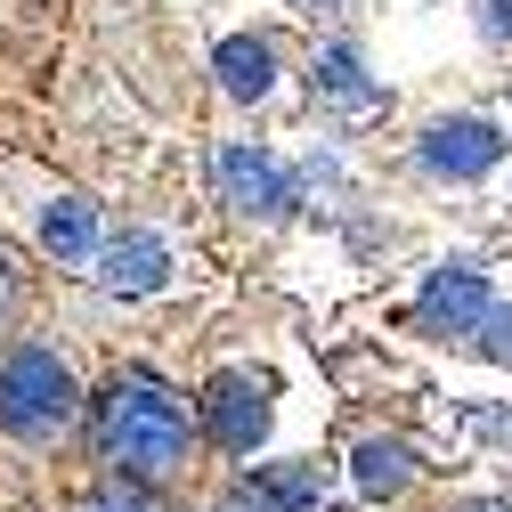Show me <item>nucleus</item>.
Instances as JSON below:
<instances>
[{
    "label": "nucleus",
    "instance_id": "13",
    "mask_svg": "<svg viewBox=\"0 0 512 512\" xmlns=\"http://www.w3.org/2000/svg\"><path fill=\"white\" fill-rule=\"evenodd\" d=\"M472 342H480L496 366H512V309H504V301H488V317L472 326Z\"/></svg>",
    "mask_w": 512,
    "mask_h": 512
},
{
    "label": "nucleus",
    "instance_id": "5",
    "mask_svg": "<svg viewBox=\"0 0 512 512\" xmlns=\"http://www.w3.org/2000/svg\"><path fill=\"white\" fill-rule=\"evenodd\" d=\"M212 179H220V204H236L244 220H277V212L293 204L285 163H277V155H261V147H220Z\"/></svg>",
    "mask_w": 512,
    "mask_h": 512
},
{
    "label": "nucleus",
    "instance_id": "17",
    "mask_svg": "<svg viewBox=\"0 0 512 512\" xmlns=\"http://www.w3.org/2000/svg\"><path fill=\"white\" fill-rule=\"evenodd\" d=\"M480 512H512V504H480Z\"/></svg>",
    "mask_w": 512,
    "mask_h": 512
},
{
    "label": "nucleus",
    "instance_id": "6",
    "mask_svg": "<svg viewBox=\"0 0 512 512\" xmlns=\"http://www.w3.org/2000/svg\"><path fill=\"white\" fill-rule=\"evenodd\" d=\"M480 317H488V277L480 269H431V285L415 293V326L423 334H472L480 326Z\"/></svg>",
    "mask_w": 512,
    "mask_h": 512
},
{
    "label": "nucleus",
    "instance_id": "4",
    "mask_svg": "<svg viewBox=\"0 0 512 512\" xmlns=\"http://www.w3.org/2000/svg\"><path fill=\"white\" fill-rule=\"evenodd\" d=\"M269 382L261 374H220L212 382V399H204V431L228 447V456H252V447L269 439Z\"/></svg>",
    "mask_w": 512,
    "mask_h": 512
},
{
    "label": "nucleus",
    "instance_id": "15",
    "mask_svg": "<svg viewBox=\"0 0 512 512\" xmlns=\"http://www.w3.org/2000/svg\"><path fill=\"white\" fill-rule=\"evenodd\" d=\"M82 512H139L131 496H98V504H82Z\"/></svg>",
    "mask_w": 512,
    "mask_h": 512
},
{
    "label": "nucleus",
    "instance_id": "11",
    "mask_svg": "<svg viewBox=\"0 0 512 512\" xmlns=\"http://www.w3.org/2000/svg\"><path fill=\"white\" fill-rule=\"evenodd\" d=\"M309 82L326 90L334 106H374V82L358 74V57H350L342 41H334V49H317V66H309Z\"/></svg>",
    "mask_w": 512,
    "mask_h": 512
},
{
    "label": "nucleus",
    "instance_id": "16",
    "mask_svg": "<svg viewBox=\"0 0 512 512\" xmlns=\"http://www.w3.org/2000/svg\"><path fill=\"white\" fill-rule=\"evenodd\" d=\"M0 309H9V261H0Z\"/></svg>",
    "mask_w": 512,
    "mask_h": 512
},
{
    "label": "nucleus",
    "instance_id": "14",
    "mask_svg": "<svg viewBox=\"0 0 512 512\" xmlns=\"http://www.w3.org/2000/svg\"><path fill=\"white\" fill-rule=\"evenodd\" d=\"M480 25L488 33H512V0H480Z\"/></svg>",
    "mask_w": 512,
    "mask_h": 512
},
{
    "label": "nucleus",
    "instance_id": "10",
    "mask_svg": "<svg viewBox=\"0 0 512 512\" xmlns=\"http://www.w3.org/2000/svg\"><path fill=\"white\" fill-rule=\"evenodd\" d=\"M41 252H57V261H90V252H98V212L82 196H57L41 212Z\"/></svg>",
    "mask_w": 512,
    "mask_h": 512
},
{
    "label": "nucleus",
    "instance_id": "1",
    "mask_svg": "<svg viewBox=\"0 0 512 512\" xmlns=\"http://www.w3.org/2000/svg\"><path fill=\"white\" fill-rule=\"evenodd\" d=\"M187 431L196 423L155 374H114L98 391V447L122 480H171L187 464Z\"/></svg>",
    "mask_w": 512,
    "mask_h": 512
},
{
    "label": "nucleus",
    "instance_id": "3",
    "mask_svg": "<svg viewBox=\"0 0 512 512\" xmlns=\"http://www.w3.org/2000/svg\"><path fill=\"white\" fill-rule=\"evenodd\" d=\"M415 163L431 179H480V171L504 163V131L488 114H447V122H431V131L415 139Z\"/></svg>",
    "mask_w": 512,
    "mask_h": 512
},
{
    "label": "nucleus",
    "instance_id": "2",
    "mask_svg": "<svg viewBox=\"0 0 512 512\" xmlns=\"http://www.w3.org/2000/svg\"><path fill=\"white\" fill-rule=\"evenodd\" d=\"M74 374H66V358L57 350H41V342H25V350H9V366H0V431L9 439H25V447H49L57 431L74 423Z\"/></svg>",
    "mask_w": 512,
    "mask_h": 512
},
{
    "label": "nucleus",
    "instance_id": "12",
    "mask_svg": "<svg viewBox=\"0 0 512 512\" xmlns=\"http://www.w3.org/2000/svg\"><path fill=\"white\" fill-rule=\"evenodd\" d=\"M407 472H415V456H407L399 439H366V447H358V488H366V496H399Z\"/></svg>",
    "mask_w": 512,
    "mask_h": 512
},
{
    "label": "nucleus",
    "instance_id": "9",
    "mask_svg": "<svg viewBox=\"0 0 512 512\" xmlns=\"http://www.w3.org/2000/svg\"><path fill=\"white\" fill-rule=\"evenodd\" d=\"M212 74H220V90H228L236 106H252V98H269V82H277V49L236 33V41L212 49Z\"/></svg>",
    "mask_w": 512,
    "mask_h": 512
},
{
    "label": "nucleus",
    "instance_id": "8",
    "mask_svg": "<svg viewBox=\"0 0 512 512\" xmlns=\"http://www.w3.org/2000/svg\"><path fill=\"white\" fill-rule=\"evenodd\" d=\"M236 496L261 504V512H309V504H326V464H269V472H244Z\"/></svg>",
    "mask_w": 512,
    "mask_h": 512
},
{
    "label": "nucleus",
    "instance_id": "7",
    "mask_svg": "<svg viewBox=\"0 0 512 512\" xmlns=\"http://www.w3.org/2000/svg\"><path fill=\"white\" fill-rule=\"evenodd\" d=\"M163 277H171V244H163V236H122V244L98 252V285L122 293V301L163 293Z\"/></svg>",
    "mask_w": 512,
    "mask_h": 512
}]
</instances>
